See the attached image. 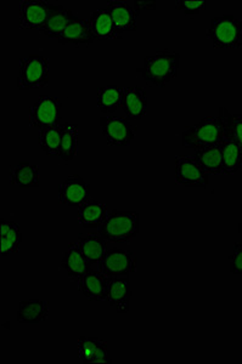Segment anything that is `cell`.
Listing matches in <instances>:
<instances>
[{
  "mask_svg": "<svg viewBox=\"0 0 242 364\" xmlns=\"http://www.w3.org/2000/svg\"><path fill=\"white\" fill-rule=\"evenodd\" d=\"M192 157L199 163V166L209 175L223 174V161L219 145L197 149Z\"/></svg>",
  "mask_w": 242,
  "mask_h": 364,
  "instance_id": "27",
  "label": "cell"
},
{
  "mask_svg": "<svg viewBox=\"0 0 242 364\" xmlns=\"http://www.w3.org/2000/svg\"><path fill=\"white\" fill-rule=\"evenodd\" d=\"M59 5L46 0H22L20 1L19 25L21 29H41Z\"/></svg>",
  "mask_w": 242,
  "mask_h": 364,
  "instance_id": "9",
  "label": "cell"
},
{
  "mask_svg": "<svg viewBox=\"0 0 242 364\" xmlns=\"http://www.w3.org/2000/svg\"><path fill=\"white\" fill-rule=\"evenodd\" d=\"M59 202L63 205L80 208L90 198V185L80 175H70L59 185Z\"/></svg>",
  "mask_w": 242,
  "mask_h": 364,
  "instance_id": "11",
  "label": "cell"
},
{
  "mask_svg": "<svg viewBox=\"0 0 242 364\" xmlns=\"http://www.w3.org/2000/svg\"><path fill=\"white\" fill-rule=\"evenodd\" d=\"M106 215H107V204L89 199L88 202H85L78 208L77 221L82 228L93 230V228H100Z\"/></svg>",
  "mask_w": 242,
  "mask_h": 364,
  "instance_id": "23",
  "label": "cell"
},
{
  "mask_svg": "<svg viewBox=\"0 0 242 364\" xmlns=\"http://www.w3.org/2000/svg\"><path fill=\"white\" fill-rule=\"evenodd\" d=\"M130 299H132V287L130 277L107 278V293L105 301L116 310L120 315L130 312Z\"/></svg>",
  "mask_w": 242,
  "mask_h": 364,
  "instance_id": "12",
  "label": "cell"
},
{
  "mask_svg": "<svg viewBox=\"0 0 242 364\" xmlns=\"http://www.w3.org/2000/svg\"><path fill=\"white\" fill-rule=\"evenodd\" d=\"M78 358L83 363H112L109 345L104 340L80 336L77 341Z\"/></svg>",
  "mask_w": 242,
  "mask_h": 364,
  "instance_id": "14",
  "label": "cell"
},
{
  "mask_svg": "<svg viewBox=\"0 0 242 364\" xmlns=\"http://www.w3.org/2000/svg\"><path fill=\"white\" fill-rule=\"evenodd\" d=\"M125 87L109 85L98 87L96 90V106L101 113L112 114L122 108Z\"/></svg>",
  "mask_w": 242,
  "mask_h": 364,
  "instance_id": "26",
  "label": "cell"
},
{
  "mask_svg": "<svg viewBox=\"0 0 242 364\" xmlns=\"http://www.w3.org/2000/svg\"><path fill=\"white\" fill-rule=\"evenodd\" d=\"M78 136L80 129L78 125L65 124L61 127V147H60L59 158L61 161H73L78 154Z\"/></svg>",
  "mask_w": 242,
  "mask_h": 364,
  "instance_id": "28",
  "label": "cell"
},
{
  "mask_svg": "<svg viewBox=\"0 0 242 364\" xmlns=\"http://www.w3.org/2000/svg\"><path fill=\"white\" fill-rule=\"evenodd\" d=\"M238 235H240V245H242V221L238 224Z\"/></svg>",
  "mask_w": 242,
  "mask_h": 364,
  "instance_id": "35",
  "label": "cell"
},
{
  "mask_svg": "<svg viewBox=\"0 0 242 364\" xmlns=\"http://www.w3.org/2000/svg\"><path fill=\"white\" fill-rule=\"evenodd\" d=\"M139 230L138 213L112 210L107 213L99 228V235L111 243H130L138 237Z\"/></svg>",
  "mask_w": 242,
  "mask_h": 364,
  "instance_id": "3",
  "label": "cell"
},
{
  "mask_svg": "<svg viewBox=\"0 0 242 364\" xmlns=\"http://www.w3.org/2000/svg\"><path fill=\"white\" fill-rule=\"evenodd\" d=\"M10 181L14 186L22 190L39 187V166L31 161H19L16 166H14L13 169L10 170Z\"/></svg>",
  "mask_w": 242,
  "mask_h": 364,
  "instance_id": "21",
  "label": "cell"
},
{
  "mask_svg": "<svg viewBox=\"0 0 242 364\" xmlns=\"http://www.w3.org/2000/svg\"><path fill=\"white\" fill-rule=\"evenodd\" d=\"M95 41V38L92 34L89 22L83 20L80 17H75V20L68 25L65 32L61 34V37L58 39V42L61 46H90Z\"/></svg>",
  "mask_w": 242,
  "mask_h": 364,
  "instance_id": "19",
  "label": "cell"
},
{
  "mask_svg": "<svg viewBox=\"0 0 242 364\" xmlns=\"http://www.w3.org/2000/svg\"><path fill=\"white\" fill-rule=\"evenodd\" d=\"M75 17L78 16L72 11L71 9L59 5V8L51 14L42 28L39 29V33L51 39H59L61 34L65 32V29L75 20Z\"/></svg>",
  "mask_w": 242,
  "mask_h": 364,
  "instance_id": "20",
  "label": "cell"
},
{
  "mask_svg": "<svg viewBox=\"0 0 242 364\" xmlns=\"http://www.w3.org/2000/svg\"><path fill=\"white\" fill-rule=\"evenodd\" d=\"M98 266L107 278L130 277V273L137 271V257L130 250L112 248Z\"/></svg>",
  "mask_w": 242,
  "mask_h": 364,
  "instance_id": "8",
  "label": "cell"
},
{
  "mask_svg": "<svg viewBox=\"0 0 242 364\" xmlns=\"http://www.w3.org/2000/svg\"><path fill=\"white\" fill-rule=\"evenodd\" d=\"M180 55L172 50H157L154 55L144 58L138 68L142 79L150 87H164L179 73Z\"/></svg>",
  "mask_w": 242,
  "mask_h": 364,
  "instance_id": "2",
  "label": "cell"
},
{
  "mask_svg": "<svg viewBox=\"0 0 242 364\" xmlns=\"http://www.w3.org/2000/svg\"><path fill=\"white\" fill-rule=\"evenodd\" d=\"M89 266L90 265L80 252L77 242L67 245L66 252L61 260V267L66 269L68 277L71 279H80L83 274L88 272Z\"/></svg>",
  "mask_w": 242,
  "mask_h": 364,
  "instance_id": "24",
  "label": "cell"
},
{
  "mask_svg": "<svg viewBox=\"0 0 242 364\" xmlns=\"http://www.w3.org/2000/svg\"><path fill=\"white\" fill-rule=\"evenodd\" d=\"M207 37L217 49H241L242 21L234 15L214 17L209 22Z\"/></svg>",
  "mask_w": 242,
  "mask_h": 364,
  "instance_id": "4",
  "label": "cell"
},
{
  "mask_svg": "<svg viewBox=\"0 0 242 364\" xmlns=\"http://www.w3.org/2000/svg\"><path fill=\"white\" fill-rule=\"evenodd\" d=\"M229 109L219 108L218 116L204 118L197 124L190 125L184 129L182 134V144L188 149H202L212 146L221 145L224 140L226 116Z\"/></svg>",
  "mask_w": 242,
  "mask_h": 364,
  "instance_id": "1",
  "label": "cell"
},
{
  "mask_svg": "<svg viewBox=\"0 0 242 364\" xmlns=\"http://www.w3.org/2000/svg\"><path fill=\"white\" fill-rule=\"evenodd\" d=\"M230 272L234 274H242V245L236 243L233 252L229 257Z\"/></svg>",
  "mask_w": 242,
  "mask_h": 364,
  "instance_id": "33",
  "label": "cell"
},
{
  "mask_svg": "<svg viewBox=\"0 0 242 364\" xmlns=\"http://www.w3.org/2000/svg\"><path fill=\"white\" fill-rule=\"evenodd\" d=\"M207 5L206 0H178L176 3L177 9L184 11L186 16H197L207 10Z\"/></svg>",
  "mask_w": 242,
  "mask_h": 364,
  "instance_id": "32",
  "label": "cell"
},
{
  "mask_svg": "<svg viewBox=\"0 0 242 364\" xmlns=\"http://www.w3.org/2000/svg\"><path fill=\"white\" fill-rule=\"evenodd\" d=\"M122 109L125 118L130 122H138L147 116V94L140 87H125Z\"/></svg>",
  "mask_w": 242,
  "mask_h": 364,
  "instance_id": "15",
  "label": "cell"
},
{
  "mask_svg": "<svg viewBox=\"0 0 242 364\" xmlns=\"http://www.w3.org/2000/svg\"><path fill=\"white\" fill-rule=\"evenodd\" d=\"M176 183L189 188H207L209 175L192 156H176Z\"/></svg>",
  "mask_w": 242,
  "mask_h": 364,
  "instance_id": "10",
  "label": "cell"
},
{
  "mask_svg": "<svg viewBox=\"0 0 242 364\" xmlns=\"http://www.w3.org/2000/svg\"><path fill=\"white\" fill-rule=\"evenodd\" d=\"M100 128L106 144L110 146H128L137 135V128L123 117L102 116Z\"/></svg>",
  "mask_w": 242,
  "mask_h": 364,
  "instance_id": "7",
  "label": "cell"
},
{
  "mask_svg": "<svg viewBox=\"0 0 242 364\" xmlns=\"http://www.w3.org/2000/svg\"><path fill=\"white\" fill-rule=\"evenodd\" d=\"M133 4L135 11L139 14L140 11H144V10H154L157 3L156 1H139V0H135Z\"/></svg>",
  "mask_w": 242,
  "mask_h": 364,
  "instance_id": "34",
  "label": "cell"
},
{
  "mask_svg": "<svg viewBox=\"0 0 242 364\" xmlns=\"http://www.w3.org/2000/svg\"><path fill=\"white\" fill-rule=\"evenodd\" d=\"M49 85V60L42 55L20 58L17 87L20 90L42 89Z\"/></svg>",
  "mask_w": 242,
  "mask_h": 364,
  "instance_id": "5",
  "label": "cell"
},
{
  "mask_svg": "<svg viewBox=\"0 0 242 364\" xmlns=\"http://www.w3.org/2000/svg\"><path fill=\"white\" fill-rule=\"evenodd\" d=\"M63 120V102L54 96H42L30 109V123L34 128L60 127Z\"/></svg>",
  "mask_w": 242,
  "mask_h": 364,
  "instance_id": "6",
  "label": "cell"
},
{
  "mask_svg": "<svg viewBox=\"0 0 242 364\" xmlns=\"http://www.w3.org/2000/svg\"><path fill=\"white\" fill-rule=\"evenodd\" d=\"M106 9L112 17L118 37L121 38L123 33L137 32L139 14L128 3L121 0H109Z\"/></svg>",
  "mask_w": 242,
  "mask_h": 364,
  "instance_id": "13",
  "label": "cell"
},
{
  "mask_svg": "<svg viewBox=\"0 0 242 364\" xmlns=\"http://www.w3.org/2000/svg\"><path fill=\"white\" fill-rule=\"evenodd\" d=\"M49 316V302L42 299H28L19 304L17 321L22 324H39Z\"/></svg>",
  "mask_w": 242,
  "mask_h": 364,
  "instance_id": "17",
  "label": "cell"
},
{
  "mask_svg": "<svg viewBox=\"0 0 242 364\" xmlns=\"http://www.w3.org/2000/svg\"><path fill=\"white\" fill-rule=\"evenodd\" d=\"M221 161L223 174L234 175L242 168V151L235 142L228 139L221 141Z\"/></svg>",
  "mask_w": 242,
  "mask_h": 364,
  "instance_id": "29",
  "label": "cell"
},
{
  "mask_svg": "<svg viewBox=\"0 0 242 364\" xmlns=\"http://www.w3.org/2000/svg\"><path fill=\"white\" fill-rule=\"evenodd\" d=\"M80 252L83 254L89 265H99L107 252L106 240L98 233H85L80 235L77 240Z\"/></svg>",
  "mask_w": 242,
  "mask_h": 364,
  "instance_id": "18",
  "label": "cell"
},
{
  "mask_svg": "<svg viewBox=\"0 0 242 364\" xmlns=\"http://www.w3.org/2000/svg\"><path fill=\"white\" fill-rule=\"evenodd\" d=\"M22 245V232L20 225L1 219L0 223V252L1 257H8L20 250Z\"/></svg>",
  "mask_w": 242,
  "mask_h": 364,
  "instance_id": "25",
  "label": "cell"
},
{
  "mask_svg": "<svg viewBox=\"0 0 242 364\" xmlns=\"http://www.w3.org/2000/svg\"><path fill=\"white\" fill-rule=\"evenodd\" d=\"M88 22L92 34L95 39L110 41V39L120 38L107 9L100 8L95 10L89 17Z\"/></svg>",
  "mask_w": 242,
  "mask_h": 364,
  "instance_id": "22",
  "label": "cell"
},
{
  "mask_svg": "<svg viewBox=\"0 0 242 364\" xmlns=\"http://www.w3.org/2000/svg\"><path fill=\"white\" fill-rule=\"evenodd\" d=\"M39 145L46 156L59 157L60 147H61V125L42 129L39 135Z\"/></svg>",
  "mask_w": 242,
  "mask_h": 364,
  "instance_id": "30",
  "label": "cell"
},
{
  "mask_svg": "<svg viewBox=\"0 0 242 364\" xmlns=\"http://www.w3.org/2000/svg\"><path fill=\"white\" fill-rule=\"evenodd\" d=\"M78 290L89 301H105L107 293V277L100 269H89L80 278Z\"/></svg>",
  "mask_w": 242,
  "mask_h": 364,
  "instance_id": "16",
  "label": "cell"
},
{
  "mask_svg": "<svg viewBox=\"0 0 242 364\" xmlns=\"http://www.w3.org/2000/svg\"><path fill=\"white\" fill-rule=\"evenodd\" d=\"M224 139L235 142L242 151V114L228 113L226 129H224Z\"/></svg>",
  "mask_w": 242,
  "mask_h": 364,
  "instance_id": "31",
  "label": "cell"
},
{
  "mask_svg": "<svg viewBox=\"0 0 242 364\" xmlns=\"http://www.w3.org/2000/svg\"><path fill=\"white\" fill-rule=\"evenodd\" d=\"M241 215H242V203H241Z\"/></svg>",
  "mask_w": 242,
  "mask_h": 364,
  "instance_id": "36",
  "label": "cell"
}]
</instances>
